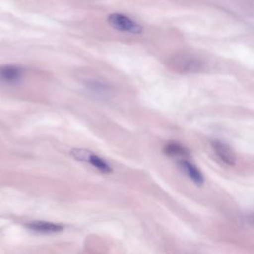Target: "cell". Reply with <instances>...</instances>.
<instances>
[{
    "label": "cell",
    "mask_w": 254,
    "mask_h": 254,
    "mask_svg": "<svg viewBox=\"0 0 254 254\" xmlns=\"http://www.w3.org/2000/svg\"><path fill=\"white\" fill-rule=\"evenodd\" d=\"M108 24L115 30L129 34H141L143 28L133 19L120 13H112L108 16Z\"/></svg>",
    "instance_id": "cell-1"
},
{
    "label": "cell",
    "mask_w": 254,
    "mask_h": 254,
    "mask_svg": "<svg viewBox=\"0 0 254 254\" xmlns=\"http://www.w3.org/2000/svg\"><path fill=\"white\" fill-rule=\"evenodd\" d=\"M70 154L74 159L78 161L87 162L89 165H91L93 168L100 171L101 173L108 174L112 171L111 166L104 159H102L101 157L97 156L96 154L92 153L89 150L76 148V149H72L70 151Z\"/></svg>",
    "instance_id": "cell-2"
},
{
    "label": "cell",
    "mask_w": 254,
    "mask_h": 254,
    "mask_svg": "<svg viewBox=\"0 0 254 254\" xmlns=\"http://www.w3.org/2000/svg\"><path fill=\"white\" fill-rule=\"evenodd\" d=\"M171 64L173 65L174 69L181 71V72H195L201 69L202 63L199 59L191 56V55H179L175 57Z\"/></svg>",
    "instance_id": "cell-3"
},
{
    "label": "cell",
    "mask_w": 254,
    "mask_h": 254,
    "mask_svg": "<svg viewBox=\"0 0 254 254\" xmlns=\"http://www.w3.org/2000/svg\"><path fill=\"white\" fill-rule=\"evenodd\" d=\"M24 71L17 65L0 66V81L6 84H16L23 78Z\"/></svg>",
    "instance_id": "cell-4"
},
{
    "label": "cell",
    "mask_w": 254,
    "mask_h": 254,
    "mask_svg": "<svg viewBox=\"0 0 254 254\" xmlns=\"http://www.w3.org/2000/svg\"><path fill=\"white\" fill-rule=\"evenodd\" d=\"M26 227L31 231L43 234H51V233H58L64 230V225L50 222V221H43V220H36L30 221L26 224Z\"/></svg>",
    "instance_id": "cell-5"
},
{
    "label": "cell",
    "mask_w": 254,
    "mask_h": 254,
    "mask_svg": "<svg viewBox=\"0 0 254 254\" xmlns=\"http://www.w3.org/2000/svg\"><path fill=\"white\" fill-rule=\"evenodd\" d=\"M211 145L214 150V153L223 163L229 166H233L235 164V155L228 145L220 141H213Z\"/></svg>",
    "instance_id": "cell-6"
},
{
    "label": "cell",
    "mask_w": 254,
    "mask_h": 254,
    "mask_svg": "<svg viewBox=\"0 0 254 254\" xmlns=\"http://www.w3.org/2000/svg\"><path fill=\"white\" fill-rule=\"evenodd\" d=\"M180 168L188 175V177L196 185H201L203 183V176L200 171L190 162L186 159H181L179 162Z\"/></svg>",
    "instance_id": "cell-7"
},
{
    "label": "cell",
    "mask_w": 254,
    "mask_h": 254,
    "mask_svg": "<svg viewBox=\"0 0 254 254\" xmlns=\"http://www.w3.org/2000/svg\"><path fill=\"white\" fill-rule=\"evenodd\" d=\"M164 153L171 157H181L185 159L190 155L189 150L178 142H169L164 147Z\"/></svg>",
    "instance_id": "cell-8"
},
{
    "label": "cell",
    "mask_w": 254,
    "mask_h": 254,
    "mask_svg": "<svg viewBox=\"0 0 254 254\" xmlns=\"http://www.w3.org/2000/svg\"><path fill=\"white\" fill-rule=\"evenodd\" d=\"M85 85L86 88H88L92 93L97 94L99 96H106L111 91V88L107 84L98 80H88L86 81Z\"/></svg>",
    "instance_id": "cell-9"
},
{
    "label": "cell",
    "mask_w": 254,
    "mask_h": 254,
    "mask_svg": "<svg viewBox=\"0 0 254 254\" xmlns=\"http://www.w3.org/2000/svg\"><path fill=\"white\" fill-rule=\"evenodd\" d=\"M246 220L248 221L249 224L254 225V213H248L246 215Z\"/></svg>",
    "instance_id": "cell-10"
}]
</instances>
